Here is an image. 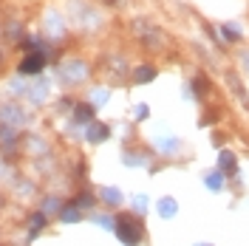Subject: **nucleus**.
I'll use <instances>...</instances> for the list:
<instances>
[{
  "label": "nucleus",
  "instance_id": "nucleus-1",
  "mask_svg": "<svg viewBox=\"0 0 249 246\" xmlns=\"http://www.w3.org/2000/svg\"><path fill=\"white\" fill-rule=\"evenodd\" d=\"M116 232H119V238H122L124 244H136V241H142V224L133 221V218L116 221Z\"/></svg>",
  "mask_w": 249,
  "mask_h": 246
},
{
  "label": "nucleus",
  "instance_id": "nucleus-2",
  "mask_svg": "<svg viewBox=\"0 0 249 246\" xmlns=\"http://www.w3.org/2000/svg\"><path fill=\"white\" fill-rule=\"evenodd\" d=\"M218 161H221V173H227V176H235V173H238V167H235V156L230 153V150H224Z\"/></svg>",
  "mask_w": 249,
  "mask_h": 246
},
{
  "label": "nucleus",
  "instance_id": "nucleus-3",
  "mask_svg": "<svg viewBox=\"0 0 249 246\" xmlns=\"http://www.w3.org/2000/svg\"><path fill=\"white\" fill-rule=\"evenodd\" d=\"M176 207H178V204H176L173 198H161V201H159V215H161V218L176 215Z\"/></svg>",
  "mask_w": 249,
  "mask_h": 246
},
{
  "label": "nucleus",
  "instance_id": "nucleus-4",
  "mask_svg": "<svg viewBox=\"0 0 249 246\" xmlns=\"http://www.w3.org/2000/svg\"><path fill=\"white\" fill-rule=\"evenodd\" d=\"M40 68H43V60H40V57H29V60L20 65V71H23V74H37Z\"/></svg>",
  "mask_w": 249,
  "mask_h": 246
},
{
  "label": "nucleus",
  "instance_id": "nucleus-5",
  "mask_svg": "<svg viewBox=\"0 0 249 246\" xmlns=\"http://www.w3.org/2000/svg\"><path fill=\"white\" fill-rule=\"evenodd\" d=\"M207 187L215 193V190H224V173H210L207 176Z\"/></svg>",
  "mask_w": 249,
  "mask_h": 246
},
{
  "label": "nucleus",
  "instance_id": "nucleus-6",
  "mask_svg": "<svg viewBox=\"0 0 249 246\" xmlns=\"http://www.w3.org/2000/svg\"><path fill=\"white\" fill-rule=\"evenodd\" d=\"M153 77H156V68H153V65H142L139 74H136L133 79H136V82H147V79H153Z\"/></svg>",
  "mask_w": 249,
  "mask_h": 246
},
{
  "label": "nucleus",
  "instance_id": "nucleus-7",
  "mask_svg": "<svg viewBox=\"0 0 249 246\" xmlns=\"http://www.w3.org/2000/svg\"><path fill=\"white\" fill-rule=\"evenodd\" d=\"M88 136H91V141H102V136H108V127H102V124H93Z\"/></svg>",
  "mask_w": 249,
  "mask_h": 246
},
{
  "label": "nucleus",
  "instance_id": "nucleus-8",
  "mask_svg": "<svg viewBox=\"0 0 249 246\" xmlns=\"http://www.w3.org/2000/svg\"><path fill=\"white\" fill-rule=\"evenodd\" d=\"M232 26H235V23H227V26L221 29V31H224V37H227V40H241V31L232 29Z\"/></svg>",
  "mask_w": 249,
  "mask_h": 246
},
{
  "label": "nucleus",
  "instance_id": "nucleus-9",
  "mask_svg": "<svg viewBox=\"0 0 249 246\" xmlns=\"http://www.w3.org/2000/svg\"><path fill=\"white\" fill-rule=\"evenodd\" d=\"M77 119L79 122H88L91 119V108H77Z\"/></svg>",
  "mask_w": 249,
  "mask_h": 246
},
{
  "label": "nucleus",
  "instance_id": "nucleus-10",
  "mask_svg": "<svg viewBox=\"0 0 249 246\" xmlns=\"http://www.w3.org/2000/svg\"><path fill=\"white\" fill-rule=\"evenodd\" d=\"M105 198H108L110 204H119V193H116V190H108V193H105Z\"/></svg>",
  "mask_w": 249,
  "mask_h": 246
},
{
  "label": "nucleus",
  "instance_id": "nucleus-11",
  "mask_svg": "<svg viewBox=\"0 0 249 246\" xmlns=\"http://www.w3.org/2000/svg\"><path fill=\"white\" fill-rule=\"evenodd\" d=\"M136 113H139L136 119H147V105H139V108H136Z\"/></svg>",
  "mask_w": 249,
  "mask_h": 246
}]
</instances>
